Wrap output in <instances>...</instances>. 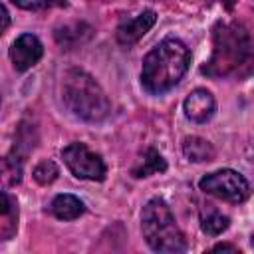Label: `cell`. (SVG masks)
<instances>
[{"label": "cell", "mask_w": 254, "mask_h": 254, "mask_svg": "<svg viewBox=\"0 0 254 254\" xmlns=\"http://www.w3.org/2000/svg\"><path fill=\"white\" fill-rule=\"evenodd\" d=\"M167 171V161L163 159V155L153 149V147H147L143 151V155L139 157V161L133 165L131 173L133 177L137 179H143V177H151L155 173H165Z\"/></svg>", "instance_id": "7c38bea8"}, {"label": "cell", "mask_w": 254, "mask_h": 254, "mask_svg": "<svg viewBox=\"0 0 254 254\" xmlns=\"http://www.w3.org/2000/svg\"><path fill=\"white\" fill-rule=\"evenodd\" d=\"M200 73L214 79H244L254 75V36L240 22H216L212 28V56Z\"/></svg>", "instance_id": "6da1fadb"}, {"label": "cell", "mask_w": 254, "mask_h": 254, "mask_svg": "<svg viewBox=\"0 0 254 254\" xmlns=\"http://www.w3.org/2000/svg\"><path fill=\"white\" fill-rule=\"evenodd\" d=\"M60 175V169L54 161H42L34 167V179L40 185H52Z\"/></svg>", "instance_id": "e0dca14e"}, {"label": "cell", "mask_w": 254, "mask_h": 254, "mask_svg": "<svg viewBox=\"0 0 254 254\" xmlns=\"http://www.w3.org/2000/svg\"><path fill=\"white\" fill-rule=\"evenodd\" d=\"M155 22H157L155 10H143L133 18H123L115 30V38L121 46H133L155 26Z\"/></svg>", "instance_id": "ba28073f"}, {"label": "cell", "mask_w": 254, "mask_h": 254, "mask_svg": "<svg viewBox=\"0 0 254 254\" xmlns=\"http://www.w3.org/2000/svg\"><path fill=\"white\" fill-rule=\"evenodd\" d=\"M62 99L69 113L89 123L103 121L111 111L109 97L105 95L101 85L79 67H71L64 73Z\"/></svg>", "instance_id": "3957f363"}, {"label": "cell", "mask_w": 254, "mask_h": 254, "mask_svg": "<svg viewBox=\"0 0 254 254\" xmlns=\"http://www.w3.org/2000/svg\"><path fill=\"white\" fill-rule=\"evenodd\" d=\"M50 212L60 220H75L85 212V204L73 194H58L50 202Z\"/></svg>", "instance_id": "8fae6325"}, {"label": "cell", "mask_w": 254, "mask_h": 254, "mask_svg": "<svg viewBox=\"0 0 254 254\" xmlns=\"http://www.w3.org/2000/svg\"><path fill=\"white\" fill-rule=\"evenodd\" d=\"M2 177L6 185H18L22 181V163L14 155H6L2 161Z\"/></svg>", "instance_id": "2e32d148"}, {"label": "cell", "mask_w": 254, "mask_h": 254, "mask_svg": "<svg viewBox=\"0 0 254 254\" xmlns=\"http://www.w3.org/2000/svg\"><path fill=\"white\" fill-rule=\"evenodd\" d=\"M141 230L145 242L155 252H185L187 238L179 228L169 204L163 198H151L141 212Z\"/></svg>", "instance_id": "277c9868"}, {"label": "cell", "mask_w": 254, "mask_h": 254, "mask_svg": "<svg viewBox=\"0 0 254 254\" xmlns=\"http://www.w3.org/2000/svg\"><path fill=\"white\" fill-rule=\"evenodd\" d=\"M218 2H222V4H224V6L228 8V10H230V8H232V6L236 4V0H218Z\"/></svg>", "instance_id": "44dd1931"}, {"label": "cell", "mask_w": 254, "mask_h": 254, "mask_svg": "<svg viewBox=\"0 0 254 254\" xmlns=\"http://www.w3.org/2000/svg\"><path fill=\"white\" fill-rule=\"evenodd\" d=\"M42 54H44V46L38 40V36H34V34L18 36L10 48V60L18 71H26L32 65H36L40 62Z\"/></svg>", "instance_id": "52a82bcc"}, {"label": "cell", "mask_w": 254, "mask_h": 254, "mask_svg": "<svg viewBox=\"0 0 254 254\" xmlns=\"http://www.w3.org/2000/svg\"><path fill=\"white\" fill-rule=\"evenodd\" d=\"M64 163L71 171L73 177L77 179H87V181H103L107 167L103 159L93 153L85 143H69L62 151Z\"/></svg>", "instance_id": "8992f818"}, {"label": "cell", "mask_w": 254, "mask_h": 254, "mask_svg": "<svg viewBox=\"0 0 254 254\" xmlns=\"http://www.w3.org/2000/svg\"><path fill=\"white\" fill-rule=\"evenodd\" d=\"M190 65V50L179 38H165L145 58L141 83L151 95H163L173 89Z\"/></svg>", "instance_id": "7a4b0ae2"}, {"label": "cell", "mask_w": 254, "mask_h": 254, "mask_svg": "<svg viewBox=\"0 0 254 254\" xmlns=\"http://www.w3.org/2000/svg\"><path fill=\"white\" fill-rule=\"evenodd\" d=\"M230 226V218L226 214H222L220 210H216L214 206H206L200 212V228L202 232H206L208 236H218L220 232H224Z\"/></svg>", "instance_id": "9a60e30c"}, {"label": "cell", "mask_w": 254, "mask_h": 254, "mask_svg": "<svg viewBox=\"0 0 254 254\" xmlns=\"http://www.w3.org/2000/svg\"><path fill=\"white\" fill-rule=\"evenodd\" d=\"M198 187H200V190L214 194V196H218L226 202H232V204L244 202L250 196L248 181L238 171H232V169H220V171L204 175L198 181Z\"/></svg>", "instance_id": "5b68a950"}, {"label": "cell", "mask_w": 254, "mask_h": 254, "mask_svg": "<svg viewBox=\"0 0 254 254\" xmlns=\"http://www.w3.org/2000/svg\"><path fill=\"white\" fill-rule=\"evenodd\" d=\"M12 2L22 10H44L58 4V0H12Z\"/></svg>", "instance_id": "ac0fdd59"}, {"label": "cell", "mask_w": 254, "mask_h": 254, "mask_svg": "<svg viewBox=\"0 0 254 254\" xmlns=\"http://www.w3.org/2000/svg\"><path fill=\"white\" fill-rule=\"evenodd\" d=\"M2 20H4L2 30L6 32V30H8V24H10V14H8V8H6V6H2Z\"/></svg>", "instance_id": "ffe728a7"}, {"label": "cell", "mask_w": 254, "mask_h": 254, "mask_svg": "<svg viewBox=\"0 0 254 254\" xmlns=\"http://www.w3.org/2000/svg\"><path fill=\"white\" fill-rule=\"evenodd\" d=\"M183 109H185V115L190 121L206 123L216 111V101H214V97H212V93L208 89L196 87L187 95V99L183 103Z\"/></svg>", "instance_id": "9c48e42d"}, {"label": "cell", "mask_w": 254, "mask_h": 254, "mask_svg": "<svg viewBox=\"0 0 254 254\" xmlns=\"http://www.w3.org/2000/svg\"><path fill=\"white\" fill-rule=\"evenodd\" d=\"M18 228V202L8 192L2 190V216H0V240H10Z\"/></svg>", "instance_id": "4fadbf2b"}, {"label": "cell", "mask_w": 254, "mask_h": 254, "mask_svg": "<svg viewBox=\"0 0 254 254\" xmlns=\"http://www.w3.org/2000/svg\"><path fill=\"white\" fill-rule=\"evenodd\" d=\"M183 153H185V157H187L189 161H192V163H208V161H212L214 155H216L214 147H212L206 139L194 137V135L183 139Z\"/></svg>", "instance_id": "5bb4252c"}, {"label": "cell", "mask_w": 254, "mask_h": 254, "mask_svg": "<svg viewBox=\"0 0 254 254\" xmlns=\"http://www.w3.org/2000/svg\"><path fill=\"white\" fill-rule=\"evenodd\" d=\"M54 38L64 50H73L93 38V28L85 22H69L64 26H58L54 32Z\"/></svg>", "instance_id": "30bf717a"}, {"label": "cell", "mask_w": 254, "mask_h": 254, "mask_svg": "<svg viewBox=\"0 0 254 254\" xmlns=\"http://www.w3.org/2000/svg\"><path fill=\"white\" fill-rule=\"evenodd\" d=\"M212 252H238V248L234 246V244H216L214 248H212Z\"/></svg>", "instance_id": "d6986e66"}]
</instances>
